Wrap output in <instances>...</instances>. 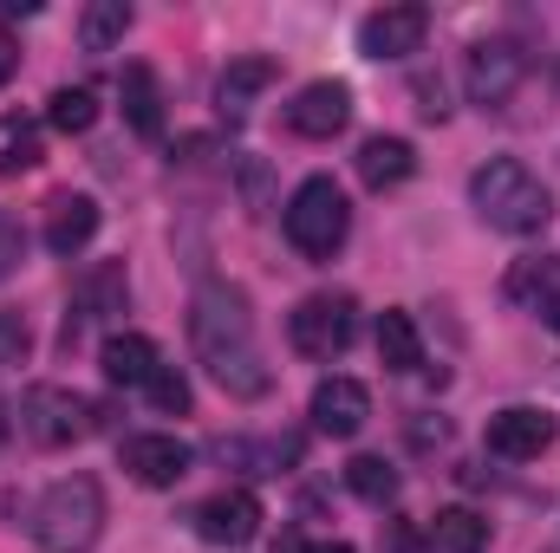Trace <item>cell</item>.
I'll return each mask as SVG.
<instances>
[{
  "label": "cell",
  "mask_w": 560,
  "mask_h": 553,
  "mask_svg": "<svg viewBox=\"0 0 560 553\" xmlns=\"http://www.w3.org/2000/svg\"><path fill=\"white\" fill-rule=\"evenodd\" d=\"M7 430H13V416H7V404H0V449H7Z\"/></svg>",
  "instance_id": "obj_31"
},
{
  "label": "cell",
  "mask_w": 560,
  "mask_h": 553,
  "mask_svg": "<svg viewBox=\"0 0 560 553\" xmlns=\"http://www.w3.org/2000/svg\"><path fill=\"white\" fill-rule=\"evenodd\" d=\"M378 365L385 372H418L423 365V339L411 313H378Z\"/></svg>",
  "instance_id": "obj_20"
},
{
  "label": "cell",
  "mask_w": 560,
  "mask_h": 553,
  "mask_svg": "<svg viewBox=\"0 0 560 553\" xmlns=\"http://www.w3.org/2000/svg\"><path fill=\"white\" fill-rule=\"evenodd\" d=\"M196 534H202L209 548H248V541L261 534V502H255L248 489H222V495H209V502L196 508Z\"/></svg>",
  "instance_id": "obj_11"
},
{
  "label": "cell",
  "mask_w": 560,
  "mask_h": 553,
  "mask_svg": "<svg viewBox=\"0 0 560 553\" xmlns=\"http://www.w3.org/2000/svg\"><path fill=\"white\" fill-rule=\"evenodd\" d=\"M118 456H125L131 482H143V489H176L189 475V462H196V449L176 443V436H131Z\"/></svg>",
  "instance_id": "obj_13"
},
{
  "label": "cell",
  "mask_w": 560,
  "mask_h": 553,
  "mask_svg": "<svg viewBox=\"0 0 560 553\" xmlns=\"http://www.w3.org/2000/svg\"><path fill=\"white\" fill-rule=\"evenodd\" d=\"M418 176V150L405 138H365L359 143V183L365 189H398Z\"/></svg>",
  "instance_id": "obj_15"
},
{
  "label": "cell",
  "mask_w": 560,
  "mask_h": 553,
  "mask_svg": "<svg viewBox=\"0 0 560 553\" xmlns=\"http://www.w3.org/2000/svg\"><path fill=\"white\" fill-rule=\"evenodd\" d=\"M105 534V489L92 475H59L33 508V541L46 553H92Z\"/></svg>",
  "instance_id": "obj_3"
},
{
  "label": "cell",
  "mask_w": 560,
  "mask_h": 553,
  "mask_svg": "<svg viewBox=\"0 0 560 553\" xmlns=\"http://www.w3.org/2000/svg\"><path fill=\"white\" fill-rule=\"evenodd\" d=\"M275 85V59H235L222 79H215V105L222 118H248V105Z\"/></svg>",
  "instance_id": "obj_17"
},
{
  "label": "cell",
  "mask_w": 560,
  "mask_h": 553,
  "mask_svg": "<svg viewBox=\"0 0 560 553\" xmlns=\"http://www.w3.org/2000/svg\"><path fill=\"white\" fill-rule=\"evenodd\" d=\"M306 416H313V430H319V436L346 443V436H359V430L372 423V391H365L359 378H319Z\"/></svg>",
  "instance_id": "obj_9"
},
{
  "label": "cell",
  "mask_w": 560,
  "mask_h": 553,
  "mask_svg": "<svg viewBox=\"0 0 560 553\" xmlns=\"http://www.w3.org/2000/svg\"><path fill=\"white\" fill-rule=\"evenodd\" d=\"M46 125L66 131V138H85V131L98 125V98H92L85 85H59V92L46 98Z\"/></svg>",
  "instance_id": "obj_23"
},
{
  "label": "cell",
  "mask_w": 560,
  "mask_h": 553,
  "mask_svg": "<svg viewBox=\"0 0 560 553\" xmlns=\"http://www.w3.org/2000/svg\"><path fill=\"white\" fill-rule=\"evenodd\" d=\"M306 553H352L346 541H319V548H306Z\"/></svg>",
  "instance_id": "obj_30"
},
{
  "label": "cell",
  "mask_w": 560,
  "mask_h": 553,
  "mask_svg": "<svg viewBox=\"0 0 560 553\" xmlns=\"http://www.w3.org/2000/svg\"><path fill=\"white\" fill-rule=\"evenodd\" d=\"M522 79H528V52H522L515 39H482V46H469V66H463V85H469V98H476L482 111H495V105H509Z\"/></svg>",
  "instance_id": "obj_7"
},
{
  "label": "cell",
  "mask_w": 560,
  "mask_h": 553,
  "mask_svg": "<svg viewBox=\"0 0 560 553\" xmlns=\"http://www.w3.org/2000/svg\"><path fill=\"white\" fill-rule=\"evenodd\" d=\"M489 548V521L476 508H436L430 521V553H482Z\"/></svg>",
  "instance_id": "obj_19"
},
{
  "label": "cell",
  "mask_w": 560,
  "mask_h": 553,
  "mask_svg": "<svg viewBox=\"0 0 560 553\" xmlns=\"http://www.w3.org/2000/svg\"><path fill=\"white\" fill-rule=\"evenodd\" d=\"M20 268H26V228L0 209V280H13Z\"/></svg>",
  "instance_id": "obj_27"
},
{
  "label": "cell",
  "mask_w": 560,
  "mask_h": 553,
  "mask_svg": "<svg viewBox=\"0 0 560 553\" xmlns=\"http://www.w3.org/2000/svg\"><path fill=\"white\" fill-rule=\"evenodd\" d=\"M118 98H125V125L138 138H163V85H156V72L143 59L118 72Z\"/></svg>",
  "instance_id": "obj_16"
},
{
  "label": "cell",
  "mask_w": 560,
  "mask_h": 553,
  "mask_svg": "<svg viewBox=\"0 0 560 553\" xmlns=\"http://www.w3.org/2000/svg\"><path fill=\"white\" fill-rule=\"evenodd\" d=\"M280 222H287V242L306 261H332L346 248V235H352V202H346V189L332 176H306L293 189V202H287Z\"/></svg>",
  "instance_id": "obj_4"
},
{
  "label": "cell",
  "mask_w": 560,
  "mask_h": 553,
  "mask_svg": "<svg viewBox=\"0 0 560 553\" xmlns=\"http://www.w3.org/2000/svg\"><path fill=\"white\" fill-rule=\"evenodd\" d=\"M515 293H535V313L560 332V261H548V268H541V261L522 268V274H515Z\"/></svg>",
  "instance_id": "obj_24"
},
{
  "label": "cell",
  "mask_w": 560,
  "mask_h": 553,
  "mask_svg": "<svg viewBox=\"0 0 560 553\" xmlns=\"http://www.w3.org/2000/svg\"><path fill=\"white\" fill-rule=\"evenodd\" d=\"M548 443H555V416L535 404H509L489 416V456H502V462H535Z\"/></svg>",
  "instance_id": "obj_12"
},
{
  "label": "cell",
  "mask_w": 560,
  "mask_h": 553,
  "mask_svg": "<svg viewBox=\"0 0 560 553\" xmlns=\"http://www.w3.org/2000/svg\"><path fill=\"white\" fill-rule=\"evenodd\" d=\"M92 235H98V202L85 189H59L46 202V248L52 255H79V248H92Z\"/></svg>",
  "instance_id": "obj_14"
},
{
  "label": "cell",
  "mask_w": 560,
  "mask_h": 553,
  "mask_svg": "<svg viewBox=\"0 0 560 553\" xmlns=\"http://www.w3.org/2000/svg\"><path fill=\"white\" fill-rule=\"evenodd\" d=\"M92 423H98V411H92L79 391H66V385H33V391L20 398V430H26L39 449H72V443L92 436Z\"/></svg>",
  "instance_id": "obj_6"
},
{
  "label": "cell",
  "mask_w": 560,
  "mask_h": 553,
  "mask_svg": "<svg viewBox=\"0 0 560 553\" xmlns=\"http://www.w3.org/2000/svg\"><path fill=\"white\" fill-rule=\"evenodd\" d=\"M125 33H131V7H125V0H92V7L79 13V46H85V52H112Z\"/></svg>",
  "instance_id": "obj_21"
},
{
  "label": "cell",
  "mask_w": 560,
  "mask_h": 553,
  "mask_svg": "<svg viewBox=\"0 0 560 553\" xmlns=\"http://www.w3.org/2000/svg\"><path fill=\"white\" fill-rule=\"evenodd\" d=\"M20 72V46H13V33H0V85Z\"/></svg>",
  "instance_id": "obj_29"
},
{
  "label": "cell",
  "mask_w": 560,
  "mask_h": 553,
  "mask_svg": "<svg viewBox=\"0 0 560 553\" xmlns=\"http://www.w3.org/2000/svg\"><path fill=\"white\" fill-rule=\"evenodd\" d=\"M352 125V85H339V79H313V85H300L293 92V105H287V131L293 138H339Z\"/></svg>",
  "instance_id": "obj_8"
},
{
  "label": "cell",
  "mask_w": 560,
  "mask_h": 553,
  "mask_svg": "<svg viewBox=\"0 0 560 553\" xmlns=\"http://www.w3.org/2000/svg\"><path fill=\"white\" fill-rule=\"evenodd\" d=\"M39 156H46V150H39V143H33V138L7 143V150H0V176H13V169H33Z\"/></svg>",
  "instance_id": "obj_28"
},
{
  "label": "cell",
  "mask_w": 560,
  "mask_h": 553,
  "mask_svg": "<svg viewBox=\"0 0 560 553\" xmlns=\"http://www.w3.org/2000/svg\"><path fill=\"white\" fill-rule=\"evenodd\" d=\"M423 33H430V13H423L418 0H398V7H378V13H365V26H359V52L365 59H405V52H418Z\"/></svg>",
  "instance_id": "obj_10"
},
{
  "label": "cell",
  "mask_w": 560,
  "mask_h": 553,
  "mask_svg": "<svg viewBox=\"0 0 560 553\" xmlns=\"http://www.w3.org/2000/svg\"><path fill=\"white\" fill-rule=\"evenodd\" d=\"M189 345H196V365L242 404L268 398L275 391V372L261 358V339H255V313H248V293L229 286V280H209L196 286L189 299Z\"/></svg>",
  "instance_id": "obj_1"
},
{
  "label": "cell",
  "mask_w": 560,
  "mask_h": 553,
  "mask_svg": "<svg viewBox=\"0 0 560 553\" xmlns=\"http://www.w3.org/2000/svg\"><path fill=\"white\" fill-rule=\"evenodd\" d=\"M26 352H33V326H26V313L0 306V372L26 365Z\"/></svg>",
  "instance_id": "obj_25"
},
{
  "label": "cell",
  "mask_w": 560,
  "mask_h": 553,
  "mask_svg": "<svg viewBox=\"0 0 560 553\" xmlns=\"http://www.w3.org/2000/svg\"><path fill=\"white\" fill-rule=\"evenodd\" d=\"M359 339V299L352 293H306L287 313V345L313 365H332L339 352H352Z\"/></svg>",
  "instance_id": "obj_5"
},
{
  "label": "cell",
  "mask_w": 560,
  "mask_h": 553,
  "mask_svg": "<svg viewBox=\"0 0 560 553\" xmlns=\"http://www.w3.org/2000/svg\"><path fill=\"white\" fill-rule=\"evenodd\" d=\"M98 365H105L112 385H150L156 378V345L143 332H112L105 352H98Z\"/></svg>",
  "instance_id": "obj_18"
},
{
  "label": "cell",
  "mask_w": 560,
  "mask_h": 553,
  "mask_svg": "<svg viewBox=\"0 0 560 553\" xmlns=\"http://www.w3.org/2000/svg\"><path fill=\"white\" fill-rule=\"evenodd\" d=\"M150 404L163 416H183L189 411V378L176 372V365H156V378H150Z\"/></svg>",
  "instance_id": "obj_26"
},
{
  "label": "cell",
  "mask_w": 560,
  "mask_h": 553,
  "mask_svg": "<svg viewBox=\"0 0 560 553\" xmlns=\"http://www.w3.org/2000/svg\"><path fill=\"white\" fill-rule=\"evenodd\" d=\"M469 202H476V215H482L489 228H502V235H541V228L555 222L548 183H541L528 163H515V156L482 163V169L469 176Z\"/></svg>",
  "instance_id": "obj_2"
},
{
  "label": "cell",
  "mask_w": 560,
  "mask_h": 553,
  "mask_svg": "<svg viewBox=\"0 0 560 553\" xmlns=\"http://www.w3.org/2000/svg\"><path fill=\"white\" fill-rule=\"evenodd\" d=\"M346 489H352L359 502H372V508H392V502H398V469H392L385 456H352V462H346Z\"/></svg>",
  "instance_id": "obj_22"
}]
</instances>
